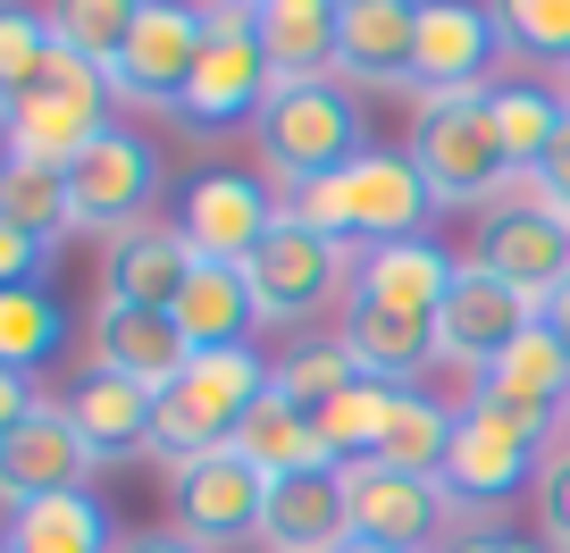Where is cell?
<instances>
[{
	"label": "cell",
	"instance_id": "2e32d148",
	"mask_svg": "<svg viewBox=\"0 0 570 553\" xmlns=\"http://www.w3.org/2000/svg\"><path fill=\"white\" fill-rule=\"evenodd\" d=\"M261 545H268V553H344V545H353L344 470H336V462H311V470H285V478H268Z\"/></svg>",
	"mask_w": 570,
	"mask_h": 553
},
{
	"label": "cell",
	"instance_id": "7402d4cb",
	"mask_svg": "<svg viewBox=\"0 0 570 553\" xmlns=\"http://www.w3.org/2000/svg\"><path fill=\"white\" fill-rule=\"evenodd\" d=\"M453 277H462V260H453L445 244L411 235V244H377V251H361L353 303L411 310V319H436V310H445V294H453Z\"/></svg>",
	"mask_w": 570,
	"mask_h": 553
},
{
	"label": "cell",
	"instance_id": "e575fe53",
	"mask_svg": "<svg viewBox=\"0 0 570 553\" xmlns=\"http://www.w3.org/2000/svg\"><path fill=\"white\" fill-rule=\"evenodd\" d=\"M51 34L68 59L109 76L126 59V34H135V0H68V9H51Z\"/></svg>",
	"mask_w": 570,
	"mask_h": 553
},
{
	"label": "cell",
	"instance_id": "9a60e30c",
	"mask_svg": "<svg viewBox=\"0 0 570 553\" xmlns=\"http://www.w3.org/2000/svg\"><path fill=\"white\" fill-rule=\"evenodd\" d=\"M529 327H537V303H529V294H512L503 277H487L479 260H462L445 310H436V361H462V369L479 377L487 361H503Z\"/></svg>",
	"mask_w": 570,
	"mask_h": 553
},
{
	"label": "cell",
	"instance_id": "c3c4849f",
	"mask_svg": "<svg viewBox=\"0 0 570 553\" xmlns=\"http://www.w3.org/2000/svg\"><path fill=\"white\" fill-rule=\"evenodd\" d=\"M0 553H9V536H0Z\"/></svg>",
	"mask_w": 570,
	"mask_h": 553
},
{
	"label": "cell",
	"instance_id": "74e56055",
	"mask_svg": "<svg viewBox=\"0 0 570 553\" xmlns=\"http://www.w3.org/2000/svg\"><path fill=\"white\" fill-rule=\"evenodd\" d=\"M495 34L529 59L570 68V0H512V9H495Z\"/></svg>",
	"mask_w": 570,
	"mask_h": 553
},
{
	"label": "cell",
	"instance_id": "8d00e7d4",
	"mask_svg": "<svg viewBox=\"0 0 570 553\" xmlns=\"http://www.w3.org/2000/svg\"><path fill=\"white\" fill-rule=\"evenodd\" d=\"M353 377H361V369L344 361V344H294V353L268 369V386H277L294 411H327L344 386H353Z\"/></svg>",
	"mask_w": 570,
	"mask_h": 553
},
{
	"label": "cell",
	"instance_id": "7dc6e473",
	"mask_svg": "<svg viewBox=\"0 0 570 553\" xmlns=\"http://www.w3.org/2000/svg\"><path fill=\"white\" fill-rule=\"evenodd\" d=\"M562 101H570V68H562Z\"/></svg>",
	"mask_w": 570,
	"mask_h": 553
},
{
	"label": "cell",
	"instance_id": "d4e9b609",
	"mask_svg": "<svg viewBox=\"0 0 570 553\" xmlns=\"http://www.w3.org/2000/svg\"><path fill=\"white\" fill-rule=\"evenodd\" d=\"M344 361L377 386H411V377L436 361V319H411V310H377V303H344V327H336Z\"/></svg>",
	"mask_w": 570,
	"mask_h": 553
},
{
	"label": "cell",
	"instance_id": "4316f807",
	"mask_svg": "<svg viewBox=\"0 0 570 553\" xmlns=\"http://www.w3.org/2000/svg\"><path fill=\"white\" fill-rule=\"evenodd\" d=\"M168 319L185 327V344H194V353H244L252 327H261V310H252L244 268L194 260V277H185V294H177V310H168Z\"/></svg>",
	"mask_w": 570,
	"mask_h": 553
},
{
	"label": "cell",
	"instance_id": "6da1fadb",
	"mask_svg": "<svg viewBox=\"0 0 570 553\" xmlns=\"http://www.w3.org/2000/svg\"><path fill=\"white\" fill-rule=\"evenodd\" d=\"M428 210H436V201H428L411 151H361L353 168H336V177L303 185V194L285 201V218H303V227L336 235V244H361V251L411 244Z\"/></svg>",
	"mask_w": 570,
	"mask_h": 553
},
{
	"label": "cell",
	"instance_id": "5b68a950",
	"mask_svg": "<svg viewBox=\"0 0 570 553\" xmlns=\"http://www.w3.org/2000/svg\"><path fill=\"white\" fill-rule=\"evenodd\" d=\"M546 445H553V419H520V411L470 394L462 419H453L445 478H436V486H445V503H453V520H462V512H503L520 486H537Z\"/></svg>",
	"mask_w": 570,
	"mask_h": 553
},
{
	"label": "cell",
	"instance_id": "cb8c5ba5",
	"mask_svg": "<svg viewBox=\"0 0 570 553\" xmlns=\"http://www.w3.org/2000/svg\"><path fill=\"white\" fill-rule=\"evenodd\" d=\"M470 394H487V403L520 411V419H562V411H570V353H562V336L537 319L503 361H487Z\"/></svg>",
	"mask_w": 570,
	"mask_h": 553
},
{
	"label": "cell",
	"instance_id": "4dcf8cb0",
	"mask_svg": "<svg viewBox=\"0 0 570 553\" xmlns=\"http://www.w3.org/2000/svg\"><path fill=\"white\" fill-rule=\"evenodd\" d=\"M487 109H495V144L512 160V177H537L553 135H562V118H570V101L546 85H487Z\"/></svg>",
	"mask_w": 570,
	"mask_h": 553
},
{
	"label": "cell",
	"instance_id": "5bb4252c",
	"mask_svg": "<svg viewBox=\"0 0 570 553\" xmlns=\"http://www.w3.org/2000/svg\"><path fill=\"white\" fill-rule=\"evenodd\" d=\"M344 512H353V536L361 545H386V553H420L453 529V503L445 486L428 478H403L386 462H353L344 470Z\"/></svg>",
	"mask_w": 570,
	"mask_h": 553
},
{
	"label": "cell",
	"instance_id": "7a4b0ae2",
	"mask_svg": "<svg viewBox=\"0 0 570 553\" xmlns=\"http://www.w3.org/2000/svg\"><path fill=\"white\" fill-rule=\"evenodd\" d=\"M411 168H420L428 201L445 210H495L512 194V160L495 144V109H487V85L479 92H445V101H420L411 118Z\"/></svg>",
	"mask_w": 570,
	"mask_h": 553
},
{
	"label": "cell",
	"instance_id": "f6af8a7d",
	"mask_svg": "<svg viewBox=\"0 0 570 553\" xmlns=\"http://www.w3.org/2000/svg\"><path fill=\"white\" fill-rule=\"evenodd\" d=\"M537 319H546L553 336H562V353H570V286H553V294H546V310H537Z\"/></svg>",
	"mask_w": 570,
	"mask_h": 553
},
{
	"label": "cell",
	"instance_id": "7bdbcfd3",
	"mask_svg": "<svg viewBox=\"0 0 570 553\" xmlns=\"http://www.w3.org/2000/svg\"><path fill=\"white\" fill-rule=\"evenodd\" d=\"M445 553H546L529 536H445Z\"/></svg>",
	"mask_w": 570,
	"mask_h": 553
},
{
	"label": "cell",
	"instance_id": "ee69618b",
	"mask_svg": "<svg viewBox=\"0 0 570 553\" xmlns=\"http://www.w3.org/2000/svg\"><path fill=\"white\" fill-rule=\"evenodd\" d=\"M118 553H202L194 536H177V529H142V536H126Z\"/></svg>",
	"mask_w": 570,
	"mask_h": 553
},
{
	"label": "cell",
	"instance_id": "bcb514c9",
	"mask_svg": "<svg viewBox=\"0 0 570 553\" xmlns=\"http://www.w3.org/2000/svg\"><path fill=\"white\" fill-rule=\"evenodd\" d=\"M344 553H386V545H361V536H353V545H344Z\"/></svg>",
	"mask_w": 570,
	"mask_h": 553
},
{
	"label": "cell",
	"instance_id": "3957f363",
	"mask_svg": "<svg viewBox=\"0 0 570 553\" xmlns=\"http://www.w3.org/2000/svg\"><path fill=\"white\" fill-rule=\"evenodd\" d=\"M268 394V369L261 353H194L185 361V377L151 403V453H160L168 470L202 462V453H227L235 428H244V411Z\"/></svg>",
	"mask_w": 570,
	"mask_h": 553
},
{
	"label": "cell",
	"instance_id": "e0dca14e",
	"mask_svg": "<svg viewBox=\"0 0 570 553\" xmlns=\"http://www.w3.org/2000/svg\"><path fill=\"white\" fill-rule=\"evenodd\" d=\"M185 361H194V344H185V327L168 310H126V303L92 310V369L126 377L142 394H168L185 377Z\"/></svg>",
	"mask_w": 570,
	"mask_h": 553
},
{
	"label": "cell",
	"instance_id": "4fadbf2b",
	"mask_svg": "<svg viewBox=\"0 0 570 553\" xmlns=\"http://www.w3.org/2000/svg\"><path fill=\"white\" fill-rule=\"evenodd\" d=\"M277 218H285V210H277L252 177H235V168L194 177V185H185V201H177L185 251H194V260H210V268H244L252 251L268 244V227H277Z\"/></svg>",
	"mask_w": 570,
	"mask_h": 553
},
{
	"label": "cell",
	"instance_id": "d590c367",
	"mask_svg": "<svg viewBox=\"0 0 570 553\" xmlns=\"http://www.w3.org/2000/svg\"><path fill=\"white\" fill-rule=\"evenodd\" d=\"M59 59V34H51V9H0V109L18 101L26 85H42Z\"/></svg>",
	"mask_w": 570,
	"mask_h": 553
},
{
	"label": "cell",
	"instance_id": "484cf974",
	"mask_svg": "<svg viewBox=\"0 0 570 553\" xmlns=\"http://www.w3.org/2000/svg\"><path fill=\"white\" fill-rule=\"evenodd\" d=\"M252 34L277 85H320L336 76V9L327 0H261L252 9Z\"/></svg>",
	"mask_w": 570,
	"mask_h": 553
},
{
	"label": "cell",
	"instance_id": "ab89813d",
	"mask_svg": "<svg viewBox=\"0 0 570 553\" xmlns=\"http://www.w3.org/2000/svg\"><path fill=\"white\" fill-rule=\"evenodd\" d=\"M42 268H51V244L0 218V294H9V286H42Z\"/></svg>",
	"mask_w": 570,
	"mask_h": 553
},
{
	"label": "cell",
	"instance_id": "277c9868",
	"mask_svg": "<svg viewBox=\"0 0 570 553\" xmlns=\"http://www.w3.org/2000/svg\"><path fill=\"white\" fill-rule=\"evenodd\" d=\"M361 151H370V118H361L353 85H336V76H320V85H277L261 109V160L277 168L294 194L320 177H336V168H353Z\"/></svg>",
	"mask_w": 570,
	"mask_h": 553
},
{
	"label": "cell",
	"instance_id": "30bf717a",
	"mask_svg": "<svg viewBox=\"0 0 570 553\" xmlns=\"http://www.w3.org/2000/svg\"><path fill=\"white\" fill-rule=\"evenodd\" d=\"M268 92H277V76H268L261 59V34H252V9H210V42H202V68L194 85H185L177 118L194 126V135H227V126H261Z\"/></svg>",
	"mask_w": 570,
	"mask_h": 553
},
{
	"label": "cell",
	"instance_id": "f35d334b",
	"mask_svg": "<svg viewBox=\"0 0 570 553\" xmlns=\"http://www.w3.org/2000/svg\"><path fill=\"white\" fill-rule=\"evenodd\" d=\"M529 495H537V545H546V553H570V436H562V445H546Z\"/></svg>",
	"mask_w": 570,
	"mask_h": 553
},
{
	"label": "cell",
	"instance_id": "d6a6232c",
	"mask_svg": "<svg viewBox=\"0 0 570 553\" xmlns=\"http://www.w3.org/2000/svg\"><path fill=\"white\" fill-rule=\"evenodd\" d=\"M0 218L42 244L76 227V201H68V168H35V160H0Z\"/></svg>",
	"mask_w": 570,
	"mask_h": 553
},
{
	"label": "cell",
	"instance_id": "52a82bcc",
	"mask_svg": "<svg viewBox=\"0 0 570 553\" xmlns=\"http://www.w3.org/2000/svg\"><path fill=\"white\" fill-rule=\"evenodd\" d=\"M353 244H336V235L303 227V218H277L268 227V244L244 260V286H252V310H261V327H303L311 310H327L344 294L353 303Z\"/></svg>",
	"mask_w": 570,
	"mask_h": 553
},
{
	"label": "cell",
	"instance_id": "83f0119b",
	"mask_svg": "<svg viewBox=\"0 0 570 553\" xmlns=\"http://www.w3.org/2000/svg\"><path fill=\"white\" fill-rule=\"evenodd\" d=\"M9 553H118V536H109V512L101 495H42L26 503V512H9Z\"/></svg>",
	"mask_w": 570,
	"mask_h": 553
},
{
	"label": "cell",
	"instance_id": "f546056e",
	"mask_svg": "<svg viewBox=\"0 0 570 553\" xmlns=\"http://www.w3.org/2000/svg\"><path fill=\"white\" fill-rule=\"evenodd\" d=\"M235 462H252L261 478H285V470H311V462H327L320 453V436H311V411H294L277 386L261 394V403L244 411V428H235Z\"/></svg>",
	"mask_w": 570,
	"mask_h": 553
},
{
	"label": "cell",
	"instance_id": "ba28073f",
	"mask_svg": "<svg viewBox=\"0 0 570 553\" xmlns=\"http://www.w3.org/2000/svg\"><path fill=\"white\" fill-rule=\"evenodd\" d=\"M202 42H210V9H185V0H135V34H126V59L109 68V101L177 109L185 85H194V68H202Z\"/></svg>",
	"mask_w": 570,
	"mask_h": 553
},
{
	"label": "cell",
	"instance_id": "7c38bea8",
	"mask_svg": "<svg viewBox=\"0 0 570 553\" xmlns=\"http://www.w3.org/2000/svg\"><path fill=\"white\" fill-rule=\"evenodd\" d=\"M68 201H76V227H92V235L142 227V210L160 201V151H151V135H135V126H109L92 151H76Z\"/></svg>",
	"mask_w": 570,
	"mask_h": 553
},
{
	"label": "cell",
	"instance_id": "ffe728a7",
	"mask_svg": "<svg viewBox=\"0 0 570 553\" xmlns=\"http://www.w3.org/2000/svg\"><path fill=\"white\" fill-rule=\"evenodd\" d=\"M495 9H462V0H428L420 9V59H411V92L445 101V92H479V68L495 59Z\"/></svg>",
	"mask_w": 570,
	"mask_h": 553
},
{
	"label": "cell",
	"instance_id": "8fae6325",
	"mask_svg": "<svg viewBox=\"0 0 570 553\" xmlns=\"http://www.w3.org/2000/svg\"><path fill=\"white\" fill-rule=\"evenodd\" d=\"M168 512H177V536H194L202 553L252 545L268 512V478L235 453H202V462L168 470Z\"/></svg>",
	"mask_w": 570,
	"mask_h": 553
},
{
	"label": "cell",
	"instance_id": "f1b7e54d",
	"mask_svg": "<svg viewBox=\"0 0 570 553\" xmlns=\"http://www.w3.org/2000/svg\"><path fill=\"white\" fill-rule=\"evenodd\" d=\"M411 386H377V377H353V386L336 394L327 411H311V436H320V453L336 470H353V462H377V445H386V419H394V403H403Z\"/></svg>",
	"mask_w": 570,
	"mask_h": 553
},
{
	"label": "cell",
	"instance_id": "b9f144b4",
	"mask_svg": "<svg viewBox=\"0 0 570 553\" xmlns=\"http://www.w3.org/2000/svg\"><path fill=\"white\" fill-rule=\"evenodd\" d=\"M35 411H42L35 377H26V369H0V445H9V436H18L26 419H35Z\"/></svg>",
	"mask_w": 570,
	"mask_h": 553
},
{
	"label": "cell",
	"instance_id": "1f68e13d",
	"mask_svg": "<svg viewBox=\"0 0 570 553\" xmlns=\"http://www.w3.org/2000/svg\"><path fill=\"white\" fill-rule=\"evenodd\" d=\"M453 419L462 411H445V403H428L420 386L394 403V419H386V445H377V462L386 470H403V478H445V453H453Z\"/></svg>",
	"mask_w": 570,
	"mask_h": 553
},
{
	"label": "cell",
	"instance_id": "ac0fdd59",
	"mask_svg": "<svg viewBox=\"0 0 570 553\" xmlns=\"http://www.w3.org/2000/svg\"><path fill=\"white\" fill-rule=\"evenodd\" d=\"M85 470H92L85 436L68 428V411H59V403H42L35 419L0 445V512H26V503H42V495H76Z\"/></svg>",
	"mask_w": 570,
	"mask_h": 553
},
{
	"label": "cell",
	"instance_id": "603a6c76",
	"mask_svg": "<svg viewBox=\"0 0 570 553\" xmlns=\"http://www.w3.org/2000/svg\"><path fill=\"white\" fill-rule=\"evenodd\" d=\"M151 403H160V394L126 386V377H109V369H85L59 394V411H68V428L85 436L92 462H135V453H151Z\"/></svg>",
	"mask_w": 570,
	"mask_h": 553
},
{
	"label": "cell",
	"instance_id": "836d02e7",
	"mask_svg": "<svg viewBox=\"0 0 570 553\" xmlns=\"http://www.w3.org/2000/svg\"><path fill=\"white\" fill-rule=\"evenodd\" d=\"M59 344H68V310H59L42 286H9L0 294V369L35 377V361H51Z\"/></svg>",
	"mask_w": 570,
	"mask_h": 553
},
{
	"label": "cell",
	"instance_id": "d6986e66",
	"mask_svg": "<svg viewBox=\"0 0 570 553\" xmlns=\"http://www.w3.org/2000/svg\"><path fill=\"white\" fill-rule=\"evenodd\" d=\"M185 277H194V251H185L177 218H142V227L109 235L101 251V303H126V310H177Z\"/></svg>",
	"mask_w": 570,
	"mask_h": 553
},
{
	"label": "cell",
	"instance_id": "9c48e42d",
	"mask_svg": "<svg viewBox=\"0 0 570 553\" xmlns=\"http://www.w3.org/2000/svg\"><path fill=\"white\" fill-rule=\"evenodd\" d=\"M470 260L546 310V294H553V286H570V218H562V210H546V201H537V185L520 177L512 194H503L495 210L479 218V251H470Z\"/></svg>",
	"mask_w": 570,
	"mask_h": 553
},
{
	"label": "cell",
	"instance_id": "44dd1931",
	"mask_svg": "<svg viewBox=\"0 0 570 553\" xmlns=\"http://www.w3.org/2000/svg\"><path fill=\"white\" fill-rule=\"evenodd\" d=\"M411 59H420V9L411 0H336V76L411 92Z\"/></svg>",
	"mask_w": 570,
	"mask_h": 553
},
{
	"label": "cell",
	"instance_id": "60d3db41",
	"mask_svg": "<svg viewBox=\"0 0 570 553\" xmlns=\"http://www.w3.org/2000/svg\"><path fill=\"white\" fill-rule=\"evenodd\" d=\"M537 201H546V210H562L570 218V118H562V135H553V151H546V168H537Z\"/></svg>",
	"mask_w": 570,
	"mask_h": 553
},
{
	"label": "cell",
	"instance_id": "8992f818",
	"mask_svg": "<svg viewBox=\"0 0 570 553\" xmlns=\"http://www.w3.org/2000/svg\"><path fill=\"white\" fill-rule=\"evenodd\" d=\"M109 126H118V118H109V76L59 51L42 85H26L18 101L0 109V144H9V160L76 168V151H92Z\"/></svg>",
	"mask_w": 570,
	"mask_h": 553
}]
</instances>
